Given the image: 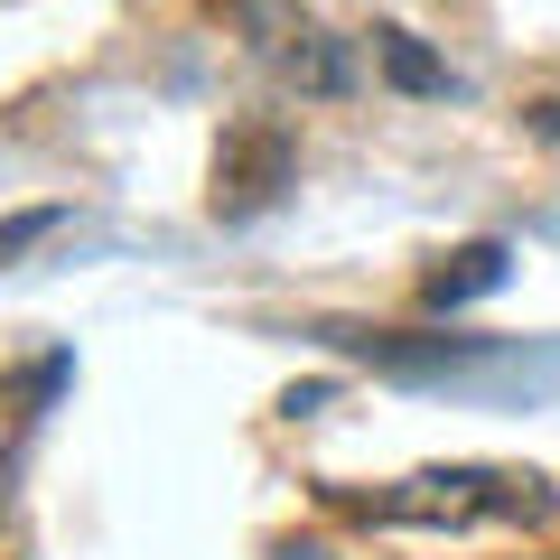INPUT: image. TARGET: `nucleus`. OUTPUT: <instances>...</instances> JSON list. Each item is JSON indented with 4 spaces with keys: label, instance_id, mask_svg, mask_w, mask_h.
Listing matches in <instances>:
<instances>
[{
    "label": "nucleus",
    "instance_id": "1",
    "mask_svg": "<svg viewBox=\"0 0 560 560\" xmlns=\"http://www.w3.org/2000/svg\"><path fill=\"white\" fill-rule=\"evenodd\" d=\"M364 523H383V533H486V523H551L560 495L551 477H533V467H411V477L374 486V495H346Z\"/></svg>",
    "mask_w": 560,
    "mask_h": 560
},
{
    "label": "nucleus",
    "instance_id": "2",
    "mask_svg": "<svg viewBox=\"0 0 560 560\" xmlns=\"http://www.w3.org/2000/svg\"><path fill=\"white\" fill-rule=\"evenodd\" d=\"M504 280H514V253H504V243H467V253H448L440 271L420 280V308H477V300H495Z\"/></svg>",
    "mask_w": 560,
    "mask_h": 560
},
{
    "label": "nucleus",
    "instance_id": "3",
    "mask_svg": "<svg viewBox=\"0 0 560 560\" xmlns=\"http://www.w3.org/2000/svg\"><path fill=\"white\" fill-rule=\"evenodd\" d=\"M374 66L401 84V94H430V103H458L467 94V75H458V66H440L411 28H374Z\"/></svg>",
    "mask_w": 560,
    "mask_h": 560
},
{
    "label": "nucleus",
    "instance_id": "4",
    "mask_svg": "<svg viewBox=\"0 0 560 560\" xmlns=\"http://www.w3.org/2000/svg\"><path fill=\"white\" fill-rule=\"evenodd\" d=\"M271 20H280L271 57L290 66V75H300L308 94H346V57H337V47H327V28H318V20H290V10H271Z\"/></svg>",
    "mask_w": 560,
    "mask_h": 560
},
{
    "label": "nucleus",
    "instance_id": "5",
    "mask_svg": "<svg viewBox=\"0 0 560 560\" xmlns=\"http://www.w3.org/2000/svg\"><path fill=\"white\" fill-rule=\"evenodd\" d=\"M57 224H66V206H38V215H10V224H0V261H20L28 243H38V234H57Z\"/></svg>",
    "mask_w": 560,
    "mask_h": 560
},
{
    "label": "nucleus",
    "instance_id": "6",
    "mask_svg": "<svg viewBox=\"0 0 560 560\" xmlns=\"http://www.w3.org/2000/svg\"><path fill=\"white\" fill-rule=\"evenodd\" d=\"M533 131H541V140H560V94H551V103H533Z\"/></svg>",
    "mask_w": 560,
    "mask_h": 560
}]
</instances>
